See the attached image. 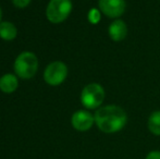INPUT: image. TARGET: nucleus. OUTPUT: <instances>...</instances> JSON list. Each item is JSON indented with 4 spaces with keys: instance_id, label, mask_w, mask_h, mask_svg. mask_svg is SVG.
Returning <instances> with one entry per match:
<instances>
[{
    "instance_id": "8",
    "label": "nucleus",
    "mask_w": 160,
    "mask_h": 159,
    "mask_svg": "<svg viewBox=\"0 0 160 159\" xmlns=\"http://www.w3.org/2000/svg\"><path fill=\"white\" fill-rule=\"evenodd\" d=\"M109 36L113 42H121L128 35V26L124 21L120 19H116L108 28Z\"/></svg>"
},
{
    "instance_id": "4",
    "label": "nucleus",
    "mask_w": 160,
    "mask_h": 159,
    "mask_svg": "<svg viewBox=\"0 0 160 159\" xmlns=\"http://www.w3.org/2000/svg\"><path fill=\"white\" fill-rule=\"evenodd\" d=\"M72 11L71 0H50L47 6L46 15L51 23H61Z\"/></svg>"
},
{
    "instance_id": "12",
    "label": "nucleus",
    "mask_w": 160,
    "mask_h": 159,
    "mask_svg": "<svg viewBox=\"0 0 160 159\" xmlns=\"http://www.w3.org/2000/svg\"><path fill=\"white\" fill-rule=\"evenodd\" d=\"M88 20L92 23H97L100 20V14H99L98 10H96V9L91 10V12L88 13Z\"/></svg>"
},
{
    "instance_id": "9",
    "label": "nucleus",
    "mask_w": 160,
    "mask_h": 159,
    "mask_svg": "<svg viewBox=\"0 0 160 159\" xmlns=\"http://www.w3.org/2000/svg\"><path fill=\"white\" fill-rule=\"evenodd\" d=\"M18 79L13 74H4L3 77H0V89L3 93L10 94L13 93L18 88Z\"/></svg>"
},
{
    "instance_id": "2",
    "label": "nucleus",
    "mask_w": 160,
    "mask_h": 159,
    "mask_svg": "<svg viewBox=\"0 0 160 159\" xmlns=\"http://www.w3.org/2000/svg\"><path fill=\"white\" fill-rule=\"evenodd\" d=\"M38 68V60L36 56L32 52H22L18 56L14 62L15 74L21 79L28 80L35 75Z\"/></svg>"
},
{
    "instance_id": "10",
    "label": "nucleus",
    "mask_w": 160,
    "mask_h": 159,
    "mask_svg": "<svg viewBox=\"0 0 160 159\" xmlns=\"http://www.w3.org/2000/svg\"><path fill=\"white\" fill-rule=\"evenodd\" d=\"M17 27L11 22L0 23V37L4 40H12L17 37Z\"/></svg>"
},
{
    "instance_id": "5",
    "label": "nucleus",
    "mask_w": 160,
    "mask_h": 159,
    "mask_svg": "<svg viewBox=\"0 0 160 159\" xmlns=\"http://www.w3.org/2000/svg\"><path fill=\"white\" fill-rule=\"evenodd\" d=\"M68 75L67 66L61 61H53L46 68L44 72V79L47 84L57 86L61 84Z\"/></svg>"
},
{
    "instance_id": "1",
    "label": "nucleus",
    "mask_w": 160,
    "mask_h": 159,
    "mask_svg": "<svg viewBox=\"0 0 160 159\" xmlns=\"http://www.w3.org/2000/svg\"><path fill=\"white\" fill-rule=\"evenodd\" d=\"M94 117L97 127L106 134L120 132L128 122V116L124 109L116 105L100 107L96 110Z\"/></svg>"
},
{
    "instance_id": "13",
    "label": "nucleus",
    "mask_w": 160,
    "mask_h": 159,
    "mask_svg": "<svg viewBox=\"0 0 160 159\" xmlns=\"http://www.w3.org/2000/svg\"><path fill=\"white\" fill-rule=\"evenodd\" d=\"M13 4H14L17 8H20V9H23L25 7H28L30 4L31 0H12Z\"/></svg>"
},
{
    "instance_id": "15",
    "label": "nucleus",
    "mask_w": 160,
    "mask_h": 159,
    "mask_svg": "<svg viewBox=\"0 0 160 159\" xmlns=\"http://www.w3.org/2000/svg\"><path fill=\"white\" fill-rule=\"evenodd\" d=\"M1 17H2V12H1V8H0V21H1ZM1 23V22H0Z\"/></svg>"
},
{
    "instance_id": "7",
    "label": "nucleus",
    "mask_w": 160,
    "mask_h": 159,
    "mask_svg": "<svg viewBox=\"0 0 160 159\" xmlns=\"http://www.w3.org/2000/svg\"><path fill=\"white\" fill-rule=\"evenodd\" d=\"M72 127L80 132H86L92 129L95 123V117L87 110H78L71 118Z\"/></svg>"
},
{
    "instance_id": "11",
    "label": "nucleus",
    "mask_w": 160,
    "mask_h": 159,
    "mask_svg": "<svg viewBox=\"0 0 160 159\" xmlns=\"http://www.w3.org/2000/svg\"><path fill=\"white\" fill-rule=\"evenodd\" d=\"M147 127L155 136H160V110L152 112L147 121Z\"/></svg>"
},
{
    "instance_id": "3",
    "label": "nucleus",
    "mask_w": 160,
    "mask_h": 159,
    "mask_svg": "<svg viewBox=\"0 0 160 159\" xmlns=\"http://www.w3.org/2000/svg\"><path fill=\"white\" fill-rule=\"evenodd\" d=\"M105 100V89L98 83H91L83 88L81 102L86 109H98Z\"/></svg>"
},
{
    "instance_id": "14",
    "label": "nucleus",
    "mask_w": 160,
    "mask_h": 159,
    "mask_svg": "<svg viewBox=\"0 0 160 159\" xmlns=\"http://www.w3.org/2000/svg\"><path fill=\"white\" fill-rule=\"evenodd\" d=\"M145 159H160V151H152L146 155Z\"/></svg>"
},
{
    "instance_id": "6",
    "label": "nucleus",
    "mask_w": 160,
    "mask_h": 159,
    "mask_svg": "<svg viewBox=\"0 0 160 159\" xmlns=\"http://www.w3.org/2000/svg\"><path fill=\"white\" fill-rule=\"evenodd\" d=\"M100 11L111 19H118L125 11V0H98Z\"/></svg>"
}]
</instances>
